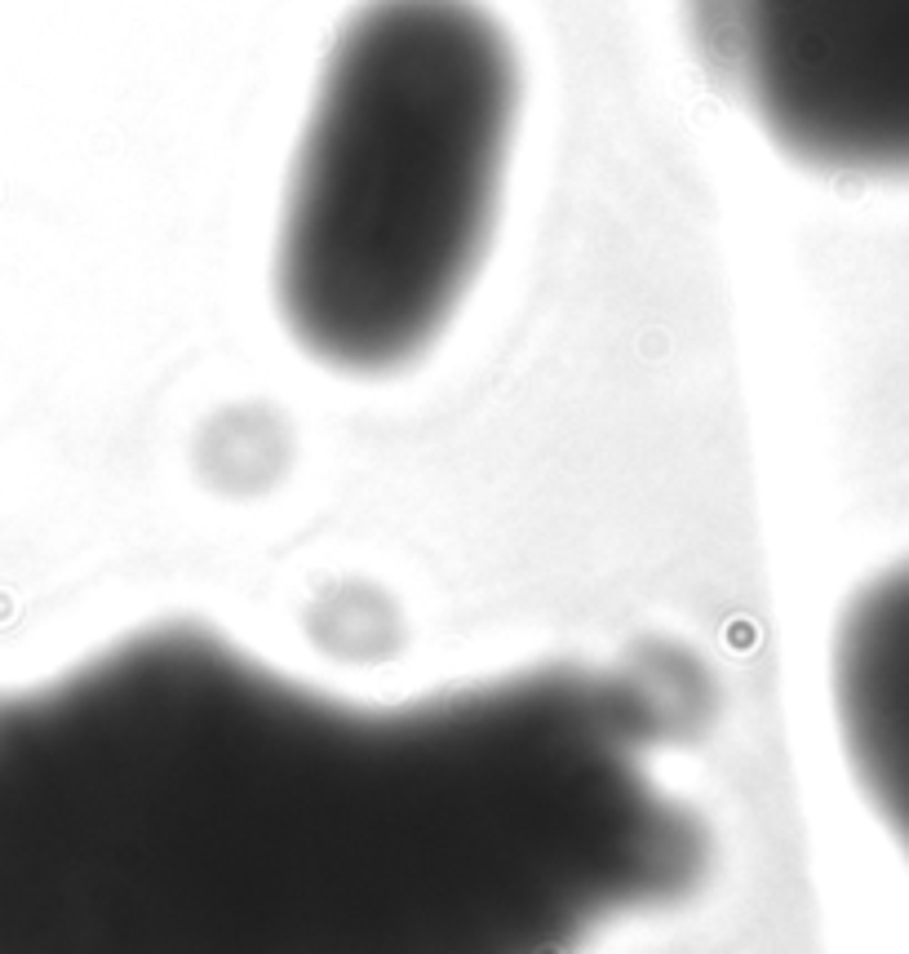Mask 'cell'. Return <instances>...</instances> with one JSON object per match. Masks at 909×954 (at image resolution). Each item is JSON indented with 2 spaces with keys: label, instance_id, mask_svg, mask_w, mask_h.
I'll list each match as a JSON object with an SVG mask.
<instances>
[{
  "label": "cell",
  "instance_id": "obj_2",
  "mask_svg": "<svg viewBox=\"0 0 909 954\" xmlns=\"http://www.w3.org/2000/svg\"><path fill=\"white\" fill-rule=\"evenodd\" d=\"M524 63L484 0H364L337 27L276 232L293 343L356 378L422 360L502 214Z\"/></svg>",
  "mask_w": 909,
  "mask_h": 954
},
{
  "label": "cell",
  "instance_id": "obj_3",
  "mask_svg": "<svg viewBox=\"0 0 909 954\" xmlns=\"http://www.w3.org/2000/svg\"><path fill=\"white\" fill-rule=\"evenodd\" d=\"M715 89L817 173L909 182V0H684Z\"/></svg>",
  "mask_w": 909,
  "mask_h": 954
},
{
  "label": "cell",
  "instance_id": "obj_4",
  "mask_svg": "<svg viewBox=\"0 0 909 954\" xmlns=\"http://www.w3.org/2000/svg\"><path fill=\"white\" fill-rule=\"evenodd\" d=\"M834 710L865 799L909 848V564L874 577L843 608Z\"/></svg>",
  "mask_w": 909,
  "mask_h": 954
},
{
  "label": "cell",
  "instance_id": "obj_1",
  "mask_svg": "<svg viewBox=\"0 0 909 954\" xmlns=\"http://www.w3.org/2000/svg\"><path fill=\"white\" fill-rule=\"evenodd\" d=\"M678 662L364 706L204 626L0 693V954H559L674 893Z\"/></svg>",
  "mask_w": 909,
  "mask_h": 954
}]
</instances>
